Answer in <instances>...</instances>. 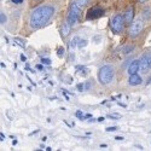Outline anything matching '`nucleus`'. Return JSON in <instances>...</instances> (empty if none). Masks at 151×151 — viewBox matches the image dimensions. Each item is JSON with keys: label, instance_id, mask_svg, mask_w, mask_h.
I'll return each instance as SVG.
<instances>
[{"label": "nucleus", "instance_id": "nucleus-33", "mask_svg": "<svg viewBox=\"0 0 151 151\" xmlns=\"http://www.w3.org/2000/svg\"><path fill=\"white\" fill-rule=\"evenodd\" d=\"M146 85H151V76H150V78L146 80Z\"/></svg>", "mask_w": 151, "mask_h": 151}, {"label": "nucleus", "instance_id": "nucleus-18", "mask_svg": "<svg viewBox=\"0 0 151 151\" xmlns=\"http://www.w3.org/2000/svg\"><path fill=\"white\" fill-rule=\"evenodd\" d=\"M64 47H58L57 48V56L59 57V58H63L64 57Z\"/></svg>", "mask_w": 151, "mask_h": 151}, {"label": "nucleus", "instance_id": "nucleus-2", "mask_svg": "<svg viewBox=\"0 0 151 151\" xmlns=\"http://www.w3.org/2000/svg\"><path fill=\"white\" fill-rule=\"evenodd\" d=\"M114 75H115V70H114V67L110 65V64H105V65H102L98 70V81L99 83H102L104 86L109 85L112 79H114Z\"/></svg>", "mask_w": 151, "mask_h": 151}, {"label": "nucleus", "instance_id": "nucleus-23", "mask_svg": "<svg viewBox=\"0 0 151 151\" xmlns=\"http://www.w3.org/2000/svg\"><path fill=\"white\" fill-rule=\"evenodd\" d=\"M0 23L1 24L6 23V15L4 14V12H1V15H0Z\"/></svg>", "mask_w": 151, "mask_h": 151}, {"label": "nucleus", "instance_id": "nucleus-9", "mask_svg": "<svg viewBox=\"0 0 151 151\" xmlns=\"http://www.w3.org/2000/svg\"><path fill=\"white\" fill-rule=\"evenodd\" d=\"M123 17H124V22L126 23H132L133 19H134V7L133 6H129L127 10L124 11V14H123Z\"/></svg>", "mask_w": 151, "mask_h": 151}, {"label": "nucleus", "instance_id": "nucleus-22", "mask_svg": "<svg viewBox=\"0 0 151 151\" xmlns=\"http://www.w3.org/2000/svg\"><path fill=\"white\" fill-rule=\"evenodd\" d=\"M87 44H88V41L87 40H80V42H79V48H82V47H85V46H87Z\"/></svg>", "mask_w": 151, "mask_h": 151}, {"label": "nucleus", "instance_id": "nucleus-25", "mask_svg": "<svg viewBox=\"0 0 151 151\" xmlns=\"http://www.w3.org/2000/svg\"><path fill=\"white\" fill-rule=\"evenodd\" d=\"M116 129H119V128H117V127H115V126H111V127H108L105 131H106V132H115Z\"/></svg>", "mask_w": 151, "mask_h": 151}, {"label": "nucleus", "instance_id": "nucleus-14", "mask_svg": "<svg viewBox=\"0 0 151 151\" xmlns=\"http://www.w3.org/2000/svg\"><path fill=\"white\" fill-rule=\"evenodd\" d=\"M76 70H82V71H78L80 75H82V76H86V75L88 74V70H87L85 67H82V65H80V67L78 65V67H76Z\"/></svg>", "mask_w": 151, "mask_h": 151}, {"label": "nucleus", "instance_id": "nucleus-13", "mask_svg": "<svg viewBox=\"0 0 151 151\" xmlns=\"http://www.w3.org/2000/svg\"><path fill=\"white\" fill-rule=\"evenodd\" d=\"M133 50H134V46L133 45H127V46H124L122 48V53L123 55H128V53H131L133 51Z\"/></svg>", "mask_w": 151, "mask_h": 151}, {"label": "nucleus", "instance_id": "nucleus-20", "mask_svg": "<svg viewBox=\"0 0 151 151\" xmlns=\"http://www.w3.org/2000/svg\"><path fill=\"white\" fill-rule=\"evenodd\" d=\"M108 117H109V119H116V120H119V119H121L122 116H121L120 114H108Z\"/></svg>", "mask_w": 151, "mask_h": 151}, {"label": "nucleus", "instance_id": "nucleus-8", "mask_svg": "<svg viewBox=\"0 0 151 151\" xmlns=\"http://www.w3.org/2000/svg\"><path fill=\"white\" fill-rule=\"evenodd\" d=\"M140 70V60L139 59H135L133 60L131 64L128 65V69H127V73L129 75H133V74H138V71Z\"/></svg>", "mask_w": 151, "mask_h": 151}, {"label": "nucleus", "instance_id": "nucleus-6", "mask_svg": "<svg viewBox=\"0 0 151 151\" xmlns=\"http://www.w3.org/2000/svg\"><path fill=\"white\" fill-rule=\"evenodd\" d=\"M140 70L142 73H147L151 70V52H146L140 57Z\"/></svg>", "mask_w": 151, "mask_h": 151}, {"label": "nucleus", "instance_id": "nucleus-16", "mask_svg": "<svg viewBox=\"0 0 151 151\" xmlns=\"http://www.w3.org/2000/svg\"><path fill=\"white\" fill-rule=\"evenodd\" d=\"M143 17H144L145 19H149V18L151 17V9H150V7L145 9V10L143 11Z\"/></svg>", "mask_w": 151, "mask_h": 151}, {"label": "nucleus", "instance_id": "nucleus-15", "mask_svg": "<svg viewBox=\"0 0 151 151\" xmlns=\"http://www.w3.org/2000/svg\"><path fill=\"white\" fill-rule=\"evenodd\" d=\"M14 40H15V41H16V44H17L18 46H21L22 48H24V47H26V40L19 39V37H15Z\"/></svg>", "mask_w": 151, "mask_h": 151}, {"label": "nucleus", "instance_id": "nucleus-19", "mask_svg": "<svg viewBox=\"0 0 151 151\" xmlns=\"http://www.w3.org/2000/svg\"><path fill=\"white\" fill-rule=\"evenodd\" d=\"M75 116H76L78 119H80V120H85V119H86V117H85V115H83V112H82L81 110L76 111V114H75Z\"/></svg>", "mask_w": 151, "mask_h": 151}, {"label": "nucleus", "instance_id": "nucleus-24", "mask_svg": "<svg viewBox=\"0 0 151 151\" xmlns=\"http://www.w3.org/2000/svg\"><path fill=\"white\" fill-rule=\"evenodd\" d=\"M76 88H78V91H80V92L85 91V83H83V82H81V83H78Z\"/></svg>", "mask_w": 151, "mask_h": 151}, {"label": "nucleus", "instance_id": "nucleus-30", "mask_svg": "<svg viewBox=\"0 0 151 151\" xmlns=\"http://www.w3.org/2000/svg\"><path fill=\"white\" fill-rule=\"evenodd\" d=\"M21 60H23V62H26V60H27L26 56H24V55H21Z\"/></svg>", "mask_w": 151, "mask_h": 151}, {"label": "nucleus", "instance_id": "nucleus-21", "mask_svg": "<svg viewBox=\"0 0 151 151\" xmlns=\"http://www.w3.org/2000/svg\"><path fill=\"white\" fill-rule=\"evenodd\" d=\"M42 64H46V65H50L51 64V59H48V58H44V57H41V60H40Z\"/></svg>", "mask_w": 151, "mask_h": 151}, {"label": "nucleus", "instance_id": "nucleus-17", "mask_svg": "<svg viewBox=\"0 0 151 151\" xmlns=\"http://www.w3.org/2000/svg\"><path fill=\"white\" fill-rule=\"evenodd\" d=\"M88 1L90 0H74V3H76L79 6H81V7H83V6H86L87 4H88Z\"/></svg>", "mask_w": 151, "mask_h": 151}, {"label": "nucleus", "instance_id": "nucleus-5", "mask_svg": "<svg viewBox=\"0 0 151 151\" xmlns=\"http://www.w3.org/2000/svg\"><path fill=\"white\" fill-rule=\"evenodd\" d=\"M144 29V23L140 18H137V19H133V22L131 23L129 26V35L132 37H135L138 36Z\"/></svg>", "mask_w": 151, "mask_h": 151}, {"label": "nucleus", "instance_id": "nucleus-11", "mask_svg": "<svg viewBox=\"0 0 151 151\" xmlns=\"http://www.w3.org/2000/svg\"><path fill=\"white\" fill-rule=\"evenodd\" d=\"M70 28H71V27L69 26V24H68L67 22L62 24V27H60V34H62V36H63V37H65V36L70 33Z\"/></svg>", "mask_w": 151, "mask_h": 151}, {"label": "nucleus", "instance_id": "nucleus-7", "mask_svg": "<svg viewBox=\"0 0 151 151\" xmlns=\"http://www.w3.org/2000/svg\"><path fill=\"white\" fill-rule=\"evenodd\" d=\"M104 15V10L102 7H98V6H94V7H91L88 11H87V16L86 18L87 19H96V18H99Z\"/></svg>", "mask_w": 151, "mask_h": 151}, {"label": "nucleus", "instance_id": "nucleus-3", "mask_svg": "<svg viewBox=\"0 0 151 151\" xmlns=\"http://www.w3.org/2000/svg\"><path fill=\"white\" fill-rule=\"evenodd\" d=\"M81 11H82L81 6H79L76 3H74V1L71 3L70 7H69V11H68V16H67V23L70 27L76 24V22L79 21V18L81 16Z\"/></svg>", "mask_w": 151, "mask_h": 151}, {"label": "nucleus", "instance_id": "nucleus-1", "mask_svg": "<svg viewBox=\"0 0 151 151\" xmlns=\"http://www.w3.org/2000/svg\"><path fill=\"white\" fill-rule=\"evenodd\" d=\"M55 14V7L51 5H41L35 7L29 17V24L33 29H40L48 23Z\"/></svg>", "mask_w": 151, "mask_h": 151}, {"label": "nucleus", "instance_id": "nucleus-29", "mask_svg": "<svg viewBox=\"0 0 151 151\" xmlns=\"http://www.w3.org/2000/svg\"><path fill=\"white\" fill-rule=\"evenodd\" d=\"M115 139H116V140H119V142H122V140L124 139V138H123V137H119V135H117V137L115 138Z\"/></svg>", "mask_w": 151, "mask_h": 151}, {"label": "nucleus", "instance_id": "nucleus-31", "mask_svg": "<svg viewBox=\"0 0 151 151\" xmlns=\"http://www.w3.org/2000/svg\"><path fill=\"white\" fill-rule=\"evenodd\" d=\"M0 139H1V142H3V140H5V135H4L3 133L0 134Z\"/></svg>", "mask_w": 151, "mask_h": 151}, {"label": "nucleus", "instance_id": "nucleus-35", "mask_svg": "<svg viewBox=\"0 0 151 151\" xmlns=\"http://www.w3.org/2000/svg\"><path fill=\"white\" fill-rule=\"evenodd\" d=\"M34 3H40V1H42V0H33Z\"/></svg>", "mask_w": 151, "mask_h": 151}, {"label": "nucleus", "instance_id": "nucleus-10", "mask_svg": "<svg viewBox=\"0 0 151 151\" xmlns=\"http://www.w3.org/2000/svg\"><path fill=\"white\" fill-rule=\"evenodd\" d=\"M143 80L140 78V75L138 74H133V75H129V79H128V83L131 86H138V85H142Z\"/></svg>", "mask_w": 151, "mask_h": 151}, {"label": "nucleus", "instance_id": "nucleus-32", "mask_svg": "<svg viewBox=\"0 0 151 151\" xmlns=\"http://www.w3.org/2000/svg\"><path fill=\"white\" fill-rule=\"evenodd\" d=\"M97 121H98V122H103V121H104V117H98Z\"/></svg>", "mask_w": 151, "mask_h": 151}, {"label": "nucleus", "instance_id": "nucleus-4", "mask_svg": "<svg viewBox=\"0 0 151 151\" xmlns=\"http://www.w3.org/2000/svg\"><path fill=\"white\" fill-rule=\"evenodd\" d=\"M124 23L126 22H124L123 15L117 14L110 21V29L112 30V33H115V34H121L124 29Z\"/></svg>", "mask_w": 151, "mask_h": 151}, {"label": "nucleus", "instance_id": "nucleus-12", "mask_svg": "<svg viewBox=\"0 0 151 151\" xmlns=\"http://www.w3.org/2000/svg\"><path fill=\"white\" fill-rule=\"evenodd\" d=\"M80 37L79 36H74L73 37V39H71V41L69 42V46L71 47V48H75V47H76V46H79V42H80Z\"/></svg>", "mask_w": 151, "mask_h": 151}, {"label": "nucleus", "instance_id": "nucleus-34", "mask_svg": "<svg viewBox=\"0 0 151 151\" xmlns=\"http://www.w3.org/2000/svg\"><path fill=\"white\" fill-rule=\"evenodd\" d=\"M146 1H147V0H138V3H139V4H144Z\"/></svg>", "mask_w": 151, "mask_h": 151}, {"label": "nucleus", "instance_id": "nucleus-26", "mask_svg": "<svg viewBox=\"0 0 151 151\" xmlns=\"http://www.w3.org/2000/svg\"><path fill=\"white\" fill-rule=\"evenodd\" d=\"M90 88H91V82L88 81V82H86V83H85V91H88Z\"/></svg>", "mask_w": 151, "mask_h": 151}, {"label": "nucleus", "instance_id": "nucleus-28", "mask_svg": "<svg viewBox=\"0 0 151 151\" xmlns=\"http://www.w3.org/2000/svg\"><path fill=\"white\" fill-rule=\"evenodd\" d=\"M36 69H37V70H44V65H42V63H41V64H37V65H36Z\"/></svg>", "mask_w": 151, "mask_h": 151}, {"label": "nucleus", "instance_id": "nucleus-27", "mask_svg": "<svg viewBox=\"0 0 151 151\" xmlns=\"http://www.w3.org/2000/svg\"><path fill=\"white\" fill-rule=\"evenodd\" d=\"M11 3L18 5V4H22V3H23V0H11Z\"/></svg>", "mask_w": 151, "mask_h": 151}]
</instances>
